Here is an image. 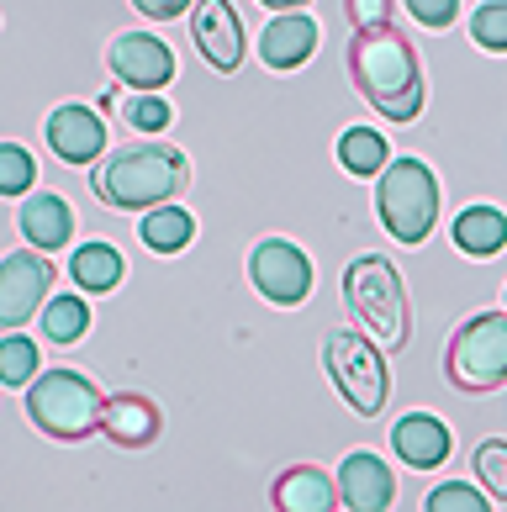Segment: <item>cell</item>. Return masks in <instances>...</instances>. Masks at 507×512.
I'll return each instance as SVG.
<instances>
[{
    "instance_id": "f1b7e54d",
    "label": "cell",
    "mask_w": 507,
    "mask_h": 512,
    "mask_svg": "<svg viewBox=\"0 0 507 512\" xmlns=\"http://www.w3.org/2000/svg\"><path fill=\"white\" fill-rule=\"evenodd\" d=\"M423 507H434V512H486V491H476L471 481H444V486L428 491Z\"/></svg>"
},
{
    "instance_id": "7c38bea8",
    "label": "cell",
    "mask_w": 507,
    "mask_h": 512,
    "mask_svg": "<svg viewBox=\"0 0 507 512\" xmlns=\"http://www.w3.org/2000/svg\"><path fill=\"white\" fill-rule=\"evenodd\" d=\"M43 138H48V148L64 164H96L106 154V122H101V111H90L80 101L53 106L48 122H43Z\"/></svg>"
},
{
    "instance_id": "5b68a950",
    "label": "cell",
    "mask_w": 507,
    "mask_h": 512,
    "mask_svg": "<svg viewBox=\"0 0 507 512\" xmlns=\"http://www.w3.org/2000/svg\"><path fill=\"white\" fill-rule=\"evenodd\" d=\"M101 407H106L101 386L80 370H48L27 386L32 428L48 433V439H59V444H80L90 433H101Z\"/></svg>"
},
{
    "instance_id": "277c9868",
    "label": "cell",
    "mask_w": 507,
    "mask_h": 512,
    "mask_svg": "<svg viewBox=\"0 0 507 512\" xmlns=\"http://www.w3.org/2000/svg\"><path fill=\"white\" fill-rule=\"evenodd\" d=\"M375 217H381V227L397 243H407V249L428 243V233H434V222H439V175L412 154L391 159L381 175H375Z\"/></svg>"
},
{
    "instance_id": "30bf717a",
    "label": "cell",
    "mask_w": 507,
    "mask_h": 512,
    "mask_svg": "<svg viewBox=\"0 0 507 512\" xmlns=\"http://www.w3.org/2000/svg\"><path fill=\"white\" fill-rule=\"evenodd\" d=\"M106 64L133 90H164L175 80V53H169V43L154 32H117L106 48Z\"/></svg>"
},
{
    "instance_id": "e0dca14e",
    "label": "cell",
    "mask_w": 507,
    "mask_h": 512,
    "mask_svg": "<svg viewBox=\"0 0 507 512\" xmlns=\"http://www.w3.org/2000/svg\"><path fill=\"white\" fill-rule=\"evenodd\" d=\"M16 222H22V238L32 243V249H43V254H59L64 243L74 238V212H69V201L53 196V191H27Z\"/></svg>"
},
{
    "instance_id": "484cf974",
    "label": "cell",
    "mask_w": 507,
    "mask_h": 512,
    "mask_svg": "<svg viewBox=\"0 0 507 512\" xmlns=\"http://www.w3.org/2000/svg\"><path fill=\"white\" fill-rule=\"evenodd\" d=\"M122 122L133 132H164L175 122V106H169L159 90H133V96L122 101Z\"/></svg>"
},
{
    "instance_id": "5bb4252c",
    "label": "cell",
    "mask_w": 507,
    "mask_h": 512,
    "mask_svg": "<svg viewBox=\"0 0 507 512\" xmlns=\"http://www.w3.org/2000/svg\"><path fill=\"white\" fill-rule=\"evenodd\" d=\"M391 449L412 470H439L449 460V449H455V433L434 412H407L402 423H391Z\"/></svg>"
},
{
    "instance_id": "4fadbf2b",
    "label": "cell",
    "mask_w": 507,
    "mask_h": 512,
    "mask_svg": "<svg viewBox=\"0 0 507 512\" xmlns=\"http://www.w3.org/2000/svg\"><path fill=\"white\" fill-rule=\"evenodd\" d=\"M338 497L354 512H381V507L397 502V476H391V465L381 454L354 449V454H344V465H338Z\"/></svg>"
},
{
    "instance_id": "836d02e7",
    "label": "cell",
    "mask_w": 507,
    "mask_h": 512,
    "mask_svg": "<svg viewBox=\"0 0 507 512\" xmlns=\"http://www.w3.org/2000/svg\"><path fill=\"white\" fill-rule=\"evenodd\" d=\"M502 301H507V291H502Z\"/></svg>"
},
{
    "instance_id": "ba28073f",
    "label": "cell",
    "mask_w": 507,
    "mask_h": 512,
    "mask_svg": "<svg viewBox=\"0 0 507 512\" xmlns=\"http://www.w3.org/2000/svg\"><path fill=\"white\" fill-rule=\"evenodd\" d=\"M249 280L275 307H302L312 296V259L291 238H259L249 249Z\"/></svg>"
},
{
    "instance_id": "4316f807",
    "label": "cell",
    "mask_w": 507,
    "mask_h": 512,
    "mask_svg": "<svg viewBox=\"0 0 507 512\" xmlns=\"http://www.w3.org/2000/svg\"><path fill=\"white\" fill-rule=\"evenodd\" d=\"M471 43L486 53H507V0H481L471 11Z\"/></svg>"
},
{
    "instance_id": "9a60e30c",
    "label": "cell",
    "mask_w": 507,
    "mask_h": 512,
    "mask_svg": "<svg viewBox=\"0 0 507 512\" xmlns=\"http://www.w3.org/2000/svg\"><path fill=\"white\" fill-rule=\"evenodd\" d=\"M159 428H164V417L159 407L148 402L143 391H117V396H106V407H101V433L117 449H148L159 439Z\"/></svg>"
},
{
    "instance_id": "4dcf8cb0",
    "label": "cell",
    "mask_w": 507,
    "mask_h": 512,
    "mask_svg": "<svg viewBox=\"0 0 507 512\" xmlns=\"http://www.w3.org/2000/svg\"><path fill=\"white\" fill-rule=\"evenodd\" d=\"M349 11V27H391V0H344Z\"/></svg>"
},
{
    "instance_id": "7402d4cb",
    "label": "cell",
    "mask_w": 507,
    "mask_h": 512,
    "mask_svg": "<svg viewBox=\"0 0 507 512\" xmlns=\"http://www.w3.org/2000/svg\"><path fill=\"white\" fill-rule=\"evenodd\" d=\"M338 164H344L349 175H360V180H375L391 164L386 138L375 127H344V138H338Z\"/></svg>"
},
{
    "instance_id": "9c48e42d",
    "label": "cell",
    "mask_w": 507,
    "mask_h": 512,
    "mask_svg": "<svg viewBox=\"0 0 507 512\" xmlns=\"http://www.w3.org/2000/svg\"><path fill=\"white\" fill-rule=\"evenodd\" d=\"M53 296V259L43 249H22L0 259V333H16Z\"/></svg>"
},
{
    "instance_id": "cb8c5ba5",
    "label": "cell",
    "mask_w": 507,
    "mask_h": 512,
    "mask_svg": "<svg viewBox=\"0 0 507 512\" xmlns=\"http://www.w3.org/2000/svg\"><path fill=\"white\" fill-rule=\"evenodd\" d=\"M0 381L6 386H32L37 381V344L22 333H0Z\"/></svg>"
},
{
    "instance_id": "603a6c76",
    "label": "cell",
    "mask_w": 507,
    "mask_h": 512,
    "mask_svg": "<svg viewBox=\"0 0 507 512\" xmlns=\"http://www.w3.org/2000/svg\"><path fill=\"white\" fill-rule=\"evenodd\" d=\"M85 333H90V301L85 296H48V307H43L48 344H80Z\"/></svg>"
},
{
    "instance_id": "8fae6325",
    "label": "cell",
    "mask_w": 507,
    "mask_h": 512,
    "mask_svg": "<svg viewBox=\"0 0 507 512\" xmlns=\"http://www.w3.org/2000/svg\"><path fill=\"white\" fill-rule=\"evenodd\" d=\"M191 43L217 74H233L243 64V27L233 0H196L191 6Z\"/></svg>"
},
{
    "instance_id": "d4e9b609",
    "label": "cell",
    "mask_w": 507,
    "mask_h": 512,
    "mask_svg": "<svg viewBox=\"0 0 507 512\" xmlns=\"http://www.w3.org/2000/svg\"><path fill=\"white\" fill-rule=\"evenodd\" d=\"M471 465H476V481H481L486 497L507 502V439H481L476 454H471Z\"/></svg>"
},
{
    "instance_id": "7a4b0ae2",
    "label": "cell",
    "mask_w": 507,
    "mask_h": 512,
    "mask_svg": "<svg viewBox=\"0 0 507 512\" xmlns=\"http://www.w3.org/2000/svg\"><path fill=\"white\" fill-rule=\"evenodd\" d=\"M185 185H191V159L169 143H127L90 169V191L111 212H148V206L175 201Z\"/></svg>"
},
{
    "instance_id": "ffe728a7",
    "label": "cell",
    "mask_w": 507,
    "mask_h": 512,
    "mask_svg": "<svg viewBox=\"0 0 507 512\" xmlns=\"http://www.w3.org/2000/svg\"><path fill=\"white\" fill-rule=\"evenodd\" d=\"M69 275H74V286H80L85 296L117 291L122 286V254H117V243H101V238L80 243L74 259H69Z\"/></svg>"
},
{
    "instance_id": "44dd1931",
    "label": "cell",
    "mask_w": 507,
    "mask_h": 512,
    "mask_svg": "<svg viewBox=\"0 0 507 512\" xmlns=\"http://www.w3.org/2000/svg\"><path fill=\"white\" fill-rule=\"evenodd\" d=\"M138 238H143V249H154V254H180L185 243L196 238V217L185 212V206H175V201L148 206L143 222H138Z\"/></svg>"
},
{
    "instance_id": "8992f818",
    "label": "cell",
    "mask_w": 507,
    "mask_h": 512,
    "mask_svg": "<svg viewBox=\"0 0 507 512\" xmlns=\"http://www.w3.org/2000/svg\"><path fill=\"white\" fill-rule=\"evenodd\" d=\"M444 375L455 391H497L507 381V312L465 317L444 349Z\"/></svg>"
},
{
    "instance_id": "2e32d148",
    "label": "cell",
    "mask_w": 507,
    "mask_h": 512,
    "mask_svg": "<svg viewBox=\"0 0 507 512\" xmlns=\"http://www.w3.org/2000/svg\"><path fill=\"white\" fill-rule=\"evenodd\" d=\"M317 22L307 11H280L275 22L259 32V59H265L270 69H302L312 53H317Z\"/></svg>"
},
{
    "instance_id": "3957f363",
    "label": "cell",
    "mask_w": 507,
    "mask_h": 512,
    "mask_svg": "<svg viewBox=\"0 0 507 512\" xmlns=\"http://www.w3.org/2000/svg\"><path fill=\"white\" fill-rule=\"evenodd\" d=\"M344 301L349 312L370 328V338L386 354L407 349L412 338V312H407V286L397 275V264L386 254H354L344 264Z\"/></svg>"
},
{
    "instance_id": "f546056e",
    "label": "cell",
    "mask_w": 507,
    "mask_h": 512,
    "mask_svg": "<svg viewBox=\"0 0 507 512\" xmlns=\"http://www.w3.org/2000/svg\"><path fill=\"white\" fill-rule=\"evenodd\" d=\"M407 11H412V22H423L428 32H444L460 16V0H407Z\"/></svg>"
},
{
    "instance_id": "ac0fdd59",
    "label": "cell",
    "mask_w": 507,
    "mask_h": 512,
    "mask_svg": "<svg viewBox=\"0 0 507 512\" xmlns=\"http://www.w3.org/2000/svg\"><path fill=\"white\" fill-rule=\"evenodd\" d=\"M449 238H455L460 254L492 259V254L507 249V212H502V206H492V201H476V206H465V212L455 217Z\"/></svg>"
},
{
    "instance_id": "1f68e13d",
    "label": "cell",
    "mask_w": 507,
    "mask_h": 512,
    "mask_svg": "<svg viewBox=\"0 0 507 512\" xmlns=\"http://www.w3.org/2000/svg\"><path fill=\"white\" fill-rule=\"evenodd\" d=\"M133 6L148 16V22H175V16H185L196 0H133Z\"/></svg>"
},
{
    "instance_id": "6da1fadb",
    "label": "cell",
    "mask_w": 507,
    "mask_h": 512,
    "mask_svg": "<svg viewBox=\"0 0 507 512\" xmlns=\"http://www.w3.org/2000/svg\"><path fill=\"white\" fill-rule=\"evenodd\" d=\"M349 80L386 122L407 127L423 117V64L397 27H360L349 37Z\"/></svg>"
},
{
    "instance_id": "d6a6232c",
    "label": "cell",
    "mask_w": 507,
    "mask_h": 512,
    "mask_svg": "<svg viewBox=\"0 0 507 512\" xmlns=\"http://www.w3.org/2000/svg\"><path fill=\"white\" fill-rule=\"evenodd\" d=\"M259 6H270V11H307L312 0H259Z\"/></svg>"
},
{
    "instance_id": "d6986e66",
    "label": "cell",
    "mask_w": 507,
    "mask_h": 512,
    "mask_svg": "<svg viewBox=\"0 0 507 512\" xmlns=\"http://www.w3.org/2000/svg\"><path fill=\"white\" fill-rule=\"evenodd\" d=\"M270 502L286 507V512H333L338 486L323 476V470H312V465H291V470H280V476H275Z\"/></svg>"
},
{
    "instance_id": "83f0119b",
    "label": "cell",
    "mask_w": 507,
    "mask_h": 512,
    "mask_svg": "<svg viewBox=\"0 0 507 512\" xmlns=\"http://www.w3.org/2000/svg\"><path fill=\"white\" fill-rule=\"evenodd\" d=\"M37 185V159L22 143H0V196H27Z\"/></svg>"
},
{
    "instance_id": "52a82bcc",
    "label": "cell",
    "mask_w": 507,
    "mask_h": 512,
    "mask_svg": "<svg viewBox=\"0 0 507 512\" xmlns=\"http://www.w3.org/2000/svg\"><path fill=\"white\" fill-rule=\"evenodd\" d=\"M323 365H328V381L344 402L360 412V417H381L386 412V396H391V375H386V354L375 338H360L349 328L328 333L323 344Z\"/></svg>"
}]
</instances>
